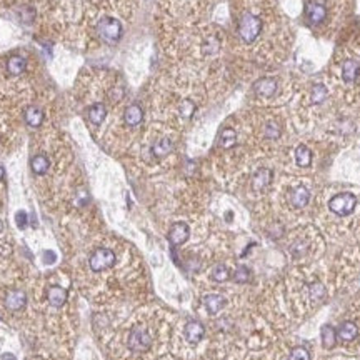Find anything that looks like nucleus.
I'll return each mask as SVG.
<instances>
[{
	"mask_svg": "<svg viewBox=\"0 0 360 360\" xmlns=\"http://www.w3.org/2000/svg\"><path fill=\"white\" fill-rule=\"evenodd\" d=\"M262 32V20L253 14H243L239 24V35L245 44H252Z\"/></svg>",
	"mask_w": 360,
	"mask_h": 360,
	"instance_id": "obj_1",
	"label": "nucleus"
},
{
	"mask_svg": "<svg viewBox=\"0 0 360 360\" xmlns=\"http://www.w3.org/2000/svg\"><path fill=\"white\" fill-rule=\"evenodd\" d=\"M99 37L107 44H115L122 37V24L114 17H104L97 25Z\"/></svg>",
	"mask_w": 360,
	"mask_h": 360,
	"instance_id": "obj_2",
	"label": "nucleus"
},
{
	"mask_svg": "<svg viewBox=\"0 0 360 360\" xmlns=\"http://www.w3.org/2000/svg\"><path fill=\"white\" fill-rule=\"evenodd\" d=\"M152 345V335L150 332L142 325H137L130 330L129 335V348L134 352H145Z\"/></svg>",
	"mask_w": 360,
	"mask_h": 360,
	"instance_id": "obj_3",
	"label": "nucleus"
},
{
	"mask_svg": "<svg viewBox=\"0 0 360 360\" xmlns=\"http://www.w3.org/2000/svg\"><path fill=\"white\" fill-rule=\"evenodd\" d=\"M357 205V199L355 195L352 194H338L335 195L330 202H329V209L333 212L335 215H340V217H345L348 214H352L353 209H355Z\"/></svg>",
	"mask_w": 360,
	"mask_h": 360,
	"instance_id": "obj_4",
	"label": "nucleus"
},
{
	"mask_svg": "<svg viewBox=\"0 0 360 360\" xmlns=\"http://www.w3.org/2000/svg\"><path fill=\"white\" fill-rule=\"evenodd\" d=\"M115 263V253L110 248H97L88 258V267L94 272H102L110 267H114Z\"/></svg>",
	"mask_w": 360,
	"mask_h": 360,
	"instance_id": "obj_5",
	"label": "nucleus"
},
{
	"mask_svg": "<svg viewBox=\"0 0 360 360\" xmlns=\"http://www.w3.org/2000/svg\"><path fill=\"white\" fill-rule=\"evenodd\" d=\"M305 15L310 25H319L327 17V4L325 0H310L305 5Z\"/></svg>",
	"mask_w": 360,
	"mask_h": 360,
	"instance_id": "obj_6",
	"label": "nucleus"
},
{
	"mask_svg": "<svg viewBox=\"0 0 360 360\" xmlns=\"http://www.w3.org/2000/svg\"><path fill=\"white\" fill-rule=\"evenodd\" d=\"M189 235H190L189 225L184 224V222H177V224L172 225L170 232H168V242H170L172 245H182V243L189 239Z\"/></svg>",
	"mask_w": 360,
	"mask_h": 360,
	"instance_id": "obj_7",
	"label": "nucleus"
},
{
	"mask_svg": "<svg viewBox=\"0 0 360 360\" xmlns=\"http://www.w3.org/2000/svg\"><path fill=\"white\" fill-rule=\"evenodd\" d=\"M253 90H255V94L260 95V97H272V95L277 92V80L272 77L258 78V80L253 83Z\"/></svg>",
	"mask_w": 360,
	"mask_h": 360,
	"instance_id": "obj_8",
	"label": "nucleus"
},
{
	"mask_svg": "<svg viewBox=\"0 0 360 360\" xmlns=\"http://www.w3.org/2000/svg\"><path fill=\"white\" fill-rule=\"evenodd\" d=\"M25 304H27V295L22 290H12V292L5 295V307L9 310H22Z\"/></svg>",
	"mask_w": 360,
	"mask_h": 360,
	"instance_id": "obj_9",
	"label": "nucleus"
},
{
	"mask_svg": "<svg viewBox=\"0 0 360 360\" xmlns=\"http://www.w3.org/2000/svg\"><path fill=\"white\" fill-rule=\"evenodd\" d=\"M184 333H185V338H187V342L199 343L204 338V335H205V329H204V325L200 324V322L192 320V322H189V324L185 325Z\"/></svg>",
	"mask_w": 360,
	"mask_h": 360,
	"instance_id": "obj_10",
	"label": "nucleus"
},
{
	"mask_svg": "<svg viewBox=\"0 0 360 360\" xmlns=\"http://www.w3.org/2000/svg\"><path fill=\"white\" fill-rule=\"evenodd\" d=\"M310 200V192L309 189L300 185V187L294 189L292 194H290V205L295 209H304Z\"/></svg>",
	"mask_w": 360,
	"mask_h": 360,
	"instance_id": "obj_11",
	"label": "nucleus"
},
{
	"mask_svg": "<svg viewBox=\"0 0 360 360\" xmlns=\"http://www.w3.org/2000/svg\"><path fill=\"white\" fill-rule=\"evenodd\" d=\"M272 177L274 173L270 168H260V170H257V173L253 175L252 178V187L253 190H263L267 189L270 184H272Z\"/></svg>",
	"mask_w": 360,
	"mask_h": 360,
	"instance_id": "obj_12",
	"label": "nucleus"
},
{
	"mask_svg": "<svg viewBox=\"0 0 360 360\" xmlns=\"http://www.w3.org/2000/svg\"><path fill=\"white\" fill-rule=\"evenodd\" d=\"M124 120H125V124H127V125H130V127L139 125L140 122L144 120V110L140 109V105L132 104V105H129V107L125 109V112H124Z\"/></svg>",
	"mask_w": 360,
	"mask_h": 360,
	"instance_id": "obj_13",
	"label": "nucleus"
},
{
	"mask_svg": "<svg viewBox=\"0 0 360 360\" xmlns=\"http://www.w3.org/2000/svg\"><path fill=\"white\" fill-rule=\"evenodd\" d=\"M202 302H204V307L207 309L209 314H217V312H220L222 309H224V305H225V299L222 297L220 294L205 295Z\"/></svg>",
	"mask_w": 360,
	"mask_h": 360,
	"instance_id": "obj_14",
	"label": "nucleus"
},
{
	"mask_svg": "<svg viewBox=\"0 0 360 360\" xmlns=\"http://www.w3.org/2000/svg\"><path fill=\"white\" fill-rule=\"evenodd\" d=\"M358 335V329L353 322H343L337 329V337L343 342H350Z\"/></svg>",
	"mask_w": 360,
	"mask_h": 360,
	"instance_id": "obj_15",
	"label": "nucleus"
},
{
	"mask_svg": "<svg viewBox=\"0 0 360 360\" xmlns=\"http://www.w3.org/2000/svg\"><path fill=\"white\" fill-rule=\"evenodd\" d=\"M172 150H173V144L170 139H167V137L157 140L155 144L152 145V153H153V157H157V158L167 157Z\"/></svg>",
	"mask_w": 360,
	"mask_h": 360,
	"instance_id": "obj_16",
	"label": "nucleus"
},
{
	"mask_svg": "<svg viewBox=\"0 0 360 360\" xmlns=\"http://www.w3.org/2000/svg\"><path fill=\"white\" fill-rule=\"evenodd\" d=\"M360 75V65L355 60H347L342 65V77L345 82H355Z\"/></svg>",
	"mask_w": 360,
	"mask_h": 360,
	"instance_id": "obj_17",
	"label": "nucleus"
},
{
	"mask_svg": "<svg viewBox=\"0 0 360 360\" xmlns=\"http://www.w3.org/2000/svg\"><path fill=\"white\" fill-rule=\"evenodd\" d=\"M47 299H49L50 305L62 307L67 300V292L62 287H59V285H52L49 289V294H47Z\"/></svg>",
	"mask_w": 360,
	"mask_h": 360,
	"instance_id": "obj_18",
	"label": "nucleus"
},
{
	"mask_svg": "<svg viewBox=\"0 0 360 360\" xmlns=\"http://www.w3.org/2000/svg\"><path fill=\"white\" fill-rule=\"evenodd\" d=\"M25 67H27V62H25L24 57H20V55H12L7 60V72L14 77L20 75V73L25 70Z\"/></svg>",
	"mask_w": 360,
	"mask_h": 360,
	"instance_id": "obj_19",
	"label": "nucleus"
},
{
	"mask_svg": "<svg viewBox=\"0 0 360 360\" xmlns=\"http://www.w3.org/2000/svg\"><path fill=\"white\" fill-rule=\"evenodd\" d=\"M30 167H32V170H34V173H37V175H44V173H47V170H49L50 162H49V158H47L45 155L39 153V155L32 157Z\"/></svg>",
	"mask_w": 360,
	"mask_h": 360,
	"instance_id": "obj_20",
	"label": "nucleus"
},
{
	"mask_svg": "<svg viewBox=\"0 0 360 360\" xmlns=\"http://www.w3.org/2000/svg\"><path fill=\"white\" fill-rule=\"evenodd\" d=\"M105 115H107V109H105L104 104H95L88 109V120L92 122L94 125H100L105 120Z\"/></svg>",
	"mask_w": 360,
	"mask_h": 360,
	"instance_id": "obj_21",
	"label": "nucleus"
},
{
	"mask_svg": "<svg viewBox=\"0 0 360 360\" xmlns=\"http://www.w3.org/2000/svg\"><path fill=\"white\" fill-rule=\"evenodd\" d=\"M237 144V134L234 129H224L219 135V145L222 149H232Z\"/></svg>",
	"mask_w": 360,
	"mask_h": 360,
	"instance_id": "obj_22",
	"label": "nucleus"
},
{
	"mask_svg": "<svg viewBox=\"0 0 360 360\" xmlns=\"http://www.w3.org/2000/svg\"><path fill=\"white\" fill-rule=\"evenodd\" d=\"M25 122L30 125V127H39L42 125V122H44V112L39 109V107H29L25 110Z\"/></svg>",
	"mask_w": 360,
	"mask_h": 360,
	"instance_id": "obj_23",
	"label": "nucleus"
},
{
	"mask_svg": "<svg viewBox=\"0 0 360 360\" xmlns=\"http://www.w3.org/2000/svg\"><path fill=\"white\" fill-rule=\"evenodd\" d=\"M295 162H297V165H300V167H309L310 165L312 152H310L309 147L299 145L297 149H295Z\"/></svg>",
	"mask_w": 360,
	"mask_h": 360,
	"instance_id": "obj_24",
	"label": "nucleus"
},
{
	"mask_svg": "<svg viewBox=\"0 0 360 360\" xmlns=\"http://www.w3.org/2000/svg\"><path fill=\"white\" fill-rule=\"evenodd\" d=\"M327 97H329V90H327L325 85H322V83H315L314 87H312V92H310V102L312 104H322L325 102Z\"/></svg>",
	"mask_w": 360,
	"mask_h": 360,
	"instance_id": "obj_25",
	"label": "nucleus"
},
{
	"mask_svg": "<svg viewBox=\"0 0 360 360\" xmlns=\"http://www.w3.org/2000/svg\"><path fill=\"white\" fill-rule=\"evenodd\" d=\"M322 345L325 348H332L335 345V340H337V332L333 329L332 325H324L322 327Z\"/></svg>",
	"mask_w": 360,
	"mask_h": 360,
	"instance_id": "obj_26",
	"label": "nucleus"
},
{
	"mask_svg": "<svg viewBox=\"0 0 360 360\" xmlns=\"http://www.w3.org/2000/svg\"><path fill=\"white\" fill-rule=\"evenodd\" d=\"M232 279H234V282H237V284H247V282H250L252 274L247 267H239V268H235L234 274H232Z\"/></svg>",
	"mask_w": 360,
	"mask_h": 360,
	"instance_id": "obj_27",
	"label": "nucleus"
},
{
	"mask_svg": "<svg viewBox=\"0 0 360 360\" xmlns=\"http://www.w3.org/2000/svg\"><path fill=\"white\" fill-rule=\"evenodd\" d=\"M212 279L215 280V282H227V280L230 279V270L227 268L225 265H217L214 268V272H212Z\"/></svg>",
	"mask_w": 360,
	"mask_h": 360,
	"instance_id": "obj_28",
	"label": "nucleus"
},
{
	"mask_svg": "<svg viewBox=\"0 0 360 360\" xmlns=\"http://www.w3.org/2000/svg\"><path fill=\"white\" fill-rule=\"evenodd\" d=\"M263 134H265V137L270 140H277L280 134H282V130H280V125L277 122H268L265 129H263Z\"/></svg>",
	"mask_w": 360,
	"mask_h": 360,
	"instance_id": "obj_29",
	"label": "nucleus"
},
{
	"mask_svg": "<svg viewBox=\"0 0 360 360\" xmlns=\"http://www.w3.org/2000/svg\"><path fill=\"white\" fill-rule=\"evenodd\" d=\"M309 294L314 300H322L325 299V287L320 282H314L309 285Z\"/></svg>",
	"mask_w": 360,
	"mask_h": 360,
	"instance_id": "obj_30",
	"label": "nucleus"
},
{
	"mask_svg": "<svg viewBox=\"0 0 360 360\" xmlns=\"http://www.w3.org/2000/svg\"><path fill=\"white\" fill-rule=\"evenodd\" d=\"M178 112H180V115H182L184 119H190L194 115V112H195V104L190 102V100H184V102L180 104V107H178Z\"/></svg>",
	"mask_w": 360,
	"mask_h": 360,
	"instance_id": "obj_31",
	"label": "nucleus"
},
{
	"mask_svg": "<svg viewBox=\"0 0 360 360\" xmlns=\"http://www.w3.org/2000/svg\"><path fill=\"white\" fill-rule=\"evenodd\" d=\"M289 360H310L309 350L304 347H295L292 352H290Z\"/></svg>",
	"mask_w": 360,
	"mask_h": 360,
	"instance_id": "obj_32",
	"label": "nucleus"
},
{
	"mask_svg": "<svg viewBox=\"0 0 360 360\" xmlns=\"http://www.w3.org/2000/svg\"><path fill=\"white\" fill-rule=\"evenodd\" d=\"M29 217H27V214H25V212H17V215H15V222H17V225H19V229H25V227H27V224H29Z\"/></svg>",
	"mask_w": 360,
	"mask_h": 360,
	"instance_id": "obj_33",
	"label": "nucleus"
},
{
	"mask_svg": "<svg viewBox=\"0 0 360 360\" xmlns=\"http://www.w3.org/2000/svg\"><path fill=\"white\" fill-rule=\"evenodd\" d=\"M2 360H17V358H15V357L12 355V353H4V355H2Z\"/></svg>",
	"mask_w": 360,
	"mask_h": 360,
	"instance_id": "obj_34",
	"label": "nucleus"
},
{
	"mask_svg": "<svg viewBox=\"0 0 360 360\" xmlns=\"http://www.w3.org/2000/svg\"><path fill=\"white\" fill-rule=\"evenodd\" d=\"M4 175H5V170H4V167H2V165H0V180H2V178H4Z\"/></svg>",
	"mask_w": 360,
	"mask_h": 360,
	"instance_id": "obj_35",
	"label": "nucleus"
},
{
	"mask_svg": "<svg viewBox=\"0 0 360 360\" xmlns=\"http://www.w3.org/2000/svg\"><path fill=\"white\" fill-rule=\"evenodd\" d=\"M2 230H4V224H2V220H0V234H2Z\"/></svg>",
	"mask_w": 360,
	"mask_h": 360,
	"instance_id": "obj_36",
	"label": "nucleus"
}]
</instances>
